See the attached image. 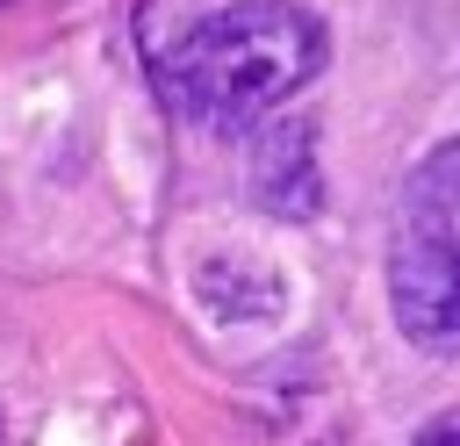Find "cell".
Wrapping results in <instances>:
<instances>
[{"instance_id":"8992f818","label":"cell","mask_w":460,"mask_h":446,"mask_svg":"<svg viewBox=\"0 0 460 446\" xmlns=\"http://www.w3.org/2000/svg\"><path fill=\"white\" fill-rule=\"evenodd\" d=\"M0 7H7V0H0Z\"/></svg>"},{"instance_id":"7a4b0ae2","label":"cell","mask_w":460,"mask_h":446,"mask_svg":"<svg viewBox=\"0 0 460 446\" xmlns=\"http://www.w3.org/2000/svg\"><path fill=\"white\" fill-rule=\"evenodd\" d=\"M388 309L417 352H460V137L431 144L402 173L388 230Z\"/></svg>"},{"instance_id":"6da1fadb","label":"cell","mask_w":460,"mask_h":446,"mask_svg":"<svg viewBox=\"0 0 460 446\" xmlns=\"http://www.w3.org/2000/svg\"><path fill=\"white\" fill-rule=\"evenodd\" d=\"M323 58H331V43H323V22L309 7H295V0H230L180 43V58L165 65V86L194 122L252 129L259 115L295 101L323 72Z\"/></svg>"},{"instance_id":"3957f363","label":"cell","mask_w":460,"mask_h":446,"mask_svg":"<svg viewBox=\"0 0 460 446\" xmlns=\"http://www.w3.org/2000/svg\"><path fill=\"white\" fill-rule=\"evenodd\" d=\"M252 187L273 216H309L323 201V180H316V158H309V129L302 122H280L259 137V158H252Z\"/></svg>"},{"instance_id":"5b68a950","label":"cell","mask_w":460,"mask_h":446,"mask_svg":"<svg viewBox=\"0 0 460 446\" xmlns=\"http://www.w3.org/2000/svg\"><path fill=\"white\" fill-rule=\"evenodd\" d=\"M0 446H7V432H0Z\"/></svg>"},{"instance_id":"277c9868","label":"cell","mask_w":460,"mask_h":446,"mask_svg":"<svg viewBox=\"0 0 460 446\" xmlns=\"http://www.w3.org/2000/svg\"><path fill=\"white\" fill-rule=\"evenodd\" d=\"M417 446H460V417H446V424H431Z\"/></svg>"}]
</instances>
